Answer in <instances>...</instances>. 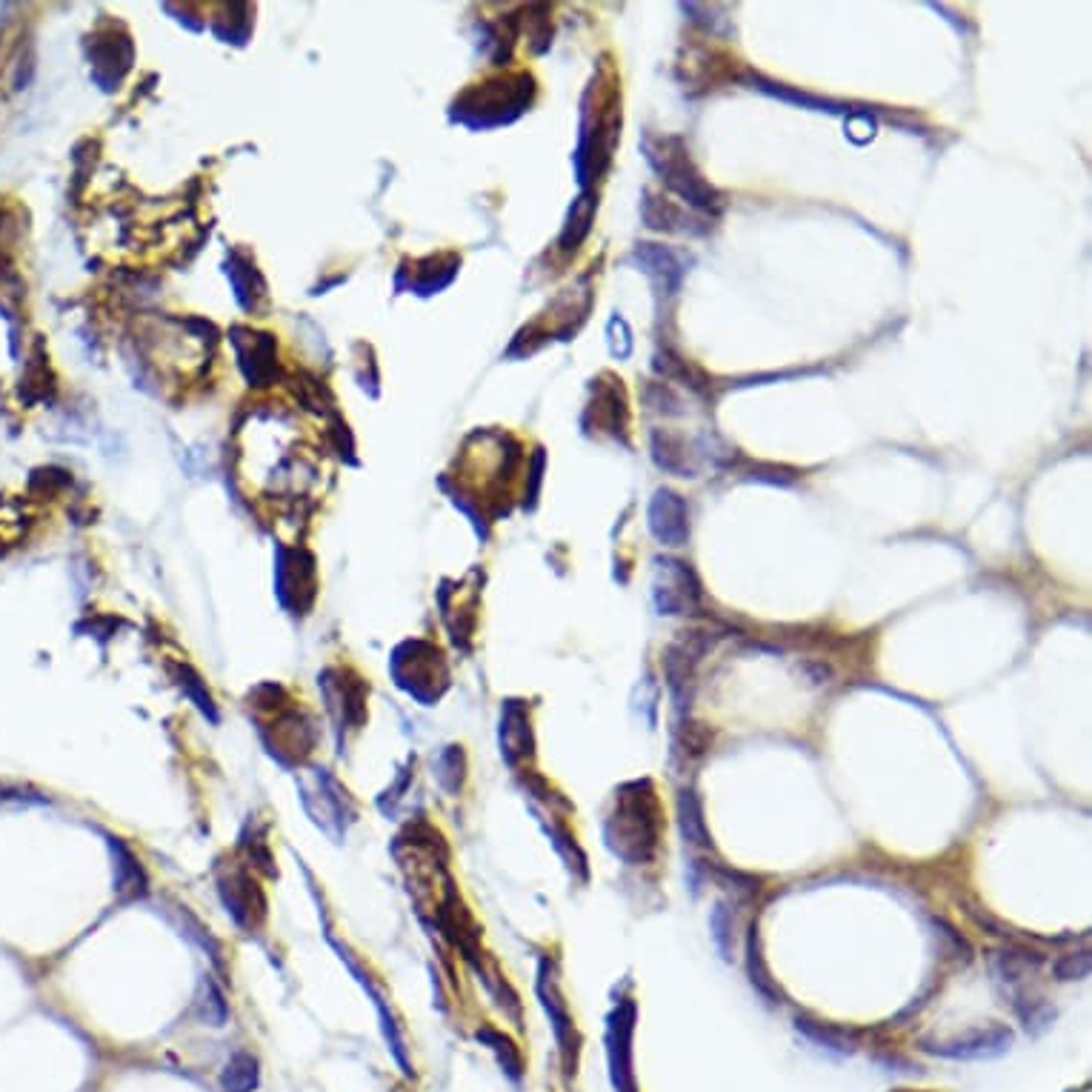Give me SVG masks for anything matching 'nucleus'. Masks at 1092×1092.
<instances>
[{"mask_svg":"<svg viewBox=\"0 0 1092 1092\" xmlns=\"http://www.w3.org/2000/svg\"><path fill=\"white\" fill-rule=\"evenodd\" d=\"M220 1084L227 1092H252L258 1087V1061L249 1053H238L220 1075Z\"/></svg>","mask_w":1092,"mask_h":1092,"instance_id":"obj_5","label":"nucleus"},{"mask_svg":"<svg viewBox=\"0 0 1092 1092\" xmlns=\"http://www.w3.org/2000/svg\"><path fill=\"white\" fill-rule=\"evenodd\" d=\"M1012 1033L1007 1027H992V1030H976V1033L964 1035L950 1044H924L935 1056L943 1058H961V1061H973V1058H992L1001 1056L1004 1049H1010Z\"/></svg>","mask_w":1092,"mask_h":1092,"instance_id":"obj_3","label":"nucleus"},{"mask_svg":"<svg viewBox=\"0 0 1092 1092\" xmlns=\"http://www.w3.org/2000/svg\"><path fill=\"white\" fill-rule=\"evenodd\" d=\"M633 1027H635V1001H621L610 1015V1064L612 1084L618 1092H635L633 1078Z\"/></svg>","mask_w":1092,"mask_h":1092,"instance_id":"obj_2","label":"nucleus"},{"mask_svg":"<svg viewBox=\"0 0 1092 1092\" xmlns=\"http://www.w3.org/2000/svg\"><path fill=\"white\" fill-rule=\"evenodd\" d=\"M538 992H540V998H543V1007H547V1012H550V1018H553L555 1035H558V1041H561V1049H564L566 1061H569V1049L576 1053V1046H572V1041H569V1033H572V1018H569L566 1004L561 1001V995H558L555 981H550V976H547V966L543 964H540Z\"/></svg>","mask_w":1092,"mask_h":1092,"instance_id":"obj_4","label":"nucleus"},{"mask_svg":"<svg viewBox=\"0 0 1092 1092\" xmlns=\"http://www.w3.org/2000/svg\"><path fill=\"white\" fill-rule=\"evenodd\" d=\"M755 932H758V930H752V935H749V943H747L749 978H752V984H755V989H758L761 995H767V998H770L772 1004H775V1001H778V989H775L770 973H767V966H764V961H761L758 935H755Z\"/></svg>","mask_w":1092,"mask_h":1092,"instance_id":"obj_7","label":"nucleus"},{"mask_svg":"<svg viewBox=\"0 0 1092 1092\" xmlns=\"http://www.w3.org/2000/svg\"><path fill=\"white\" fill-rule=\"evenodd\" d=\"M798 1030H804L809 1038H816L821 1044L835 1046V1049H850V1041H847V1035L841 1033V1030H832V1027H824V1023L801 1021V1018H798Z\"/></svg>","mask_w":1092,"mask_h":1092,"instance_id":"obj_9","label":"nucleus"},{"mask_svg":"<svg viewBox=\"0 0 1092 1092\" xmlns=\"http://www.w3.org/2000/svg\"><path fill=\"white\" fill-rule=\"evenodd\" d=\"M1056 976L1061 978V981H1078V978H1087L1090 976V953L1084 950V953L1064 955V958L1058 961Z\"/></svg>","mask_w":1092,"mask_h":1092,"instance_id":"obj_8","label":"nucleus"},{"mask_svg":"<svg viewBox=\"0 0 1092 1092\" xmlns=\"http://www.w3.org/2000/svg\"><path fill=\"white\" fill-rule=\"evenodd\" d=\"M713 938L718 943V950L724 953V958H729V921H726V907H715L713 912Z\"/></svg>","mask_w":1092,"mask_h":1092,"instance_id":"obj_10","label":"nucleus"},{"mask_svg":"<svg viewBox=\"0 0 1092 1092\" xmlns=\"http://www.w3.org/2000/svg\"><path fill=\"white\" fill-rule=\"evenodd\" d=\"M661 809L649 781L627 783L618 793V809L607 821V844L627 863L649 861L658 850Z\"/></svg>","mask_w":1092,"mask_h":1092,"instance_id":"obj_1","label":"nucleus"},{"mask_svg":"<svg viewBox=\"0 0 1092 1092\" xmlns=\"http://www.w3.org/2000/svg\"><path fill=\"white\" fill-rule=\"evenodd\" d=\"M678 809H681V832H684V838L690 841V844H695V847H710V835H707V827H703L701 804L695 801V795L681 793Z\"/></svg>","mask_w":1092,"mask_h":1092,"instance_id":"obj_6","label":"nucleus"}]
</instances>
